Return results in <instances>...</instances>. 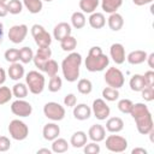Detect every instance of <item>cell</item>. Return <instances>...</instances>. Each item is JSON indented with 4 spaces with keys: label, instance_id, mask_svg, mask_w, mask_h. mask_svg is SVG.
<instances>
[{
    "label": "cell",
    "instance_id": "cell-30",
    "mask_svg": "<svg viewBox=\"0 0 154 154\" xmlns=\"http://www.w3.org/2000/svg\"><path fill=\"white\" fill-rule=\"evenodd\" d=\"M69 149V143L65 138H60L57 137L55 140L52 141V152L60 154V153H65Z\"/></svg>",
    "mask_w": 154,
    "mask_h": 154
},
{
    "label": "cell",
    "instance_id": "cell-37",
    "mask_svg": "<svg viewBox=\"0 0 154 154\" xmlns=\"http://www.w3.org/2000/svg\"><path fill=\"white\" fill-rule=\"evenodd\" d=\"M58 71H59V65H58V63H57L55 60H53V59H49V60L46 63V65H45L43 72H46L49 77H52V76L58 75Z\"/></svg>",
    "mask_w": 154,
    "mask_h": 154
},
{
    "label": "cell",
    "instance_id": "cell-49",
    "mask_svg": "<svg viewBox=\"0 0 154 154\" xmlns=\"http://www.w3.org/2000/svg\"><path fill=\"white\" fill-rule=\"evenodd\" d=\"M147 63L149 65L150 69H154V53H150L149 55H147Z\"/></svg>",
    "mask_w": 154,
    "mask_h": 154
},
{
    "label": "cell",
    "instance_id": "cell-22",
    "mask_svg": "<svg viewBox=\"0 0 154 154\" xmlns=\"http://www.w3.org/2000/svg\"><path fill=\"white\" fill-rule=\"evenodd\" d=\"M7 73H8V77L13 81H19L20 78L24 77V66L22 64H19L18 61L17 63H12L7 70Z\"/></svg>",
    "mask_w": 154,
    "mask_h": 154
},
{
    "label": "cell",
    "instance_id": "cell-47",
    "mask_svg": "<svg viewBox=\"0 0 154 154\" xmlns=\"http://www.w3.org/2000/svg\"><path fill=\"white\" fill-rule=\"evenodd\" d=\"M8 13L6 2H0V17H5Z\"/></svg>",
    "mask_w": 154,
    "mask_h": 154
},
{
    "label": "cell",
    "instance_id": "cell-53",
    "mask_svg": "<svg viewBox=\"0 0 154 154\" xmlns=\"http://www.w3.org/2000/svg\"><path fill=\"white\" fill-rule=\"evenodd\" d=\"M2 37H4V25L0 22V43L2 42Z\"/></svg>",
    "mask_w": 154,
    "mask_h": 154
},
{
    "label": "cell",
    "instance_id": "cell-13",
    "mask_svg": "<svg viewBox=\"0 0 154 154\" xmlns=\"http://www.w3.org/2000/svg\"><path fill=\"white\" fill-rule=\"evenodd\" d=\"M28 35V26L25 24H17L10 28L8 30V38L12 43H20L25 40Z\"/></svg>",
    "mask_w": 154,
    "mask_h": 154
},
{
    "label": "cell",
    "instance_id": "cell-14",
    "mask_svg": "<svg viewBox=\"0 0 154 154\" xmlns=\"http://www.w3.org/2000/svg\"><path fill=\"white\" fill-rule=\"evenodd\" d=\"M109 55H111L112 60L117 65L123 64L125 61V58H126L125 57V48H124V46L122 43H118V42L111 45V47H109Z\"/></svg>",
    "mask_w": 154,
    "mask_h": 154
},
{
    "label": "cell",
    "instance_id": "cell-25",
    "mask_svg": "<svg viewBox=\"0 0 154 154\" xmlns=\"http://www.w3.org/2000/svg\"><path fill=\"white\" fill-rule=\"evenodd\" d=\"M123 5V0H101V7L106 13H114Z\"/></svg>",
    "mask_w": 154,
    "mask_h": 154
},
{
    "label": "cell",
    "instance_id": "cell-1",
    "mask_svg": "<svg viewBox=\"0 0 154 154\" xmlns=\"http://www.w3.org/2000/svg\"><path fill=\"white\" fill-rule=\"evenodd\" d=\"M129 114L135 119L137 131L141 135H148L153 130V118L147 105L142 102L134 103Z\"/></svg>",
    "mask_w": 154,
    "mask_h": 154
},
{
    "label": "cell",
    "instance_id": "cell-6",
    "mask_svg": "<svg viewBox=\"0 0 154 154\" xmlns=\"http://www.w3.org/2000/svg\"><path fill=\"white\" fill-rule=\"evenodd\" d=\"M103 77H105V82L107 83V85L116 88V89L122 88L125 83L124 73L118 67H108L106 70Z\"/></svg>",
    "mask_w": 154,
    "mask_h": 154
},
{
    "label": "cell",
    "instance_id": "cell-3",
    "mask_svg": "<svg viewBox=\"0 0 154 154\" xmlns=\"http://www.w3.org/2000/svg\"><path fill=\"white\" fill-rule=\"evenodd\" d=\"M82 64V55L77 52H70L61 63L63 76L67 82H76L79 77V67Z\"/></svg>",
    "mask_w": 154,
    "mask_h": 154
},
{
    "label": "cell",
    "instance_id": "cell-33",
    "mask_svg": "<svg viewBox=\"0 0 154 154\" xmlns=\"http://www.w3.org/2000/svg\"><path fill=\"white\" fill-rule=\"evenodd\" d=\"M77 90L83 95H88L93 90V84L88 78H81L77 82Z\"/></svg>",
    "mask_w": 154,
    "mask_h": 154
},
{
    "label": "cell",
    "instance_id": "cell-31",
    "mask_svg": "<svg viewBox=\"0 0 154 154\" xmlns=\"http://www.w3.org/2000/svg\"><path fill=\"white\" fill-rule=\"evenodd\" d=\"M59 42H60L61 49L65 51V52H73L75 48L77 47V40H76L72 35H69V36L64 37V38H63L61 41H59Z\"/></svg>",
    "mask_w": 154,
    "mask_h": 154
},
{
    "label": "cell",
    "instance_id": "cell-19",
    "mask_svg": "<svg viewBox=\"0 0 154 154\" xmlns=\"http://www.w3.org/2000/svg\"><path fill=\"white\" fill-rule=\"evenodd\" d=\"M147 52L146 51H142V49H136V51H132V52H130L128 55H126V60H128V63L129 64H131V65H140V64H142V63H144L146 61V59H147Z\"/></svg>",
    "mask_w": 154,
    "mask_h": 154
},
{
    "label": "cell",
    "instance_id": "cell-42",
    "mask_svg": "<svg viewBox=\"0 0 154 154\" xmlns=\"http://www.w3.org/2000/svg\"><path fill=\"white\" fill-rule=\"evenodd\" d=\"M83 150L85 154H99L100 153V146L97 144V142L85 143L83 147Z\"/></svg>",
    "mask_w": 154,
    "mask_h": 154
},
{
    "label": "cell",
    "instance_id": "cell-28",
    "mask_svg": "<svg viewBox=\"0 0 154 154\" xmlns=\"http://www.w3.org/2000/svg\"><path fill=\"white\" fill-rule=\"evenodd\" d=\"M23 6L32 14H36V13H40L42 7H43V4H42V0H23Z\"/></svg>",
    "mask_w": 154,
    "mask_h": 154
},
{
    "label": "cell",
    "instance_id": "cell-38",
    "mask_svg": "<svg viewBox=\"0 0 154 154\" xmlns=\"http://www.w3.org/2000/svg\"><path fill=\"white\" fill-rule=\"evenodd\" d=\"M61 87H63L61 78L58 75L52 76L51 79H49V82H48V90L52 91V93H57V91H59L61 89Z\"/></svg>",
    "mask_w": 154,
    "mask_h": 154
},
{
    "label": "cell",
    "instance_id": "cell-12",
    "mask_svg": "<svg viewBox=\"0 0 154 154\" xmlns=\"http://www.w3.org/2000/svg\"><path fill=\"white\" fill-rule=\"evenodd\" d=\"M51 57H52V51L49 47H38L36 53H34L32 61L40 71H43L45 65L51 59Z\"/></svg>",
    "mask_w": 154,
    "mask_h": 154
},
{
    "label": "cell",
    "instance_id": "cell-29",
    "mask_svg": "<svg viewBox=\"0 0 154 154\" xmlns=\"http://www.w3.org/2000/svg\"><path fill=\"white\" fill-rule=\"evenodd\" d=\"M87 23V19H85V16L83 12L81 11H76L71 14V25L75 28V29H82Z\"/></svg>",
    "mask_w": 154,
    "mask_h": 154
},
{
    "label": "cell",
    "instance_id": "cell-27",
    "mask_svg": "<svg viewBox=\"0 0 154 154\" xmlns=\"http://www.w3.org/2000/svg\"><path fill=\"white\" fill-rule=\"evenodd\" d=\"M129 85H130V89L132 91H141L144 87H146V83H144V79H143V76L142 75H134L130 81H129Z\"/></svg>",
    "mask_w": 154,
    "mask_h": 154
},
{
    "label": "cell",
    "instance_id": "cell-26",
    "mask_svg": "<svg viewBox=\"0 0 154 154\" xmlns=\"http://www.w3.org/2000/svg\"><path fill=\"white\" fill-rule=\"evenodd\" d=\"M100 0H79V8L83 13H93L97 8Z\"/></svg>",
    "mask_w": 154,
    "mask_h": 154
},
{
    "label": "cell",
    "instance_id": "cell-8",
    "mask_svg": "<svg viewBox=\"0 0 154 154\" xmlns=\"http://www.w3.org/2000/svg\"><path fill=\"white\" fill-rule=\"evenodd\" d=\"M43 114L53 122H60L65 118V108L58 102L49 101L43 106Z\"/></svg>",
    "mask_w": 154,
    "mask_h": 154
},
{
    "label": "cell",
    "instance_id": "cell-50",
    "mask_svg": "<svg viewBox=\"0 0 154 154\" xmlns=\"http://www.w3.org/2000/svg\"><path fill=\"white\" fill-rule=\"evenodd\" d=\"M131 154H147V150L144 148H141V147H137V148H134L131 150Z\"/></svg>",
    "mask_w": 154,
    "mask_h": 154
},
{
    "label": "cell",
    "instance_id": "cell-23",
    "mask_svg": "<svg viewBox=\"0 0 154 154\" xmlns=\"http://www.w3.org/2000/svg\"><path fill=\"white\" fill-rule=\"evenodd\" d=\"M88 22L93 29H101L106 24V17L101 12H93V13H90Z\"/></svg>",
    "mask_w": 154,
    "mask_h": 154
},
{
    "label": "cell",
    "instance_id": "cell-9",
    "mask_svg": "<svg viewBox=\"0 0 154 154\" xmlns=\"http://www.w3.org/2000/svg\"><path fill=\"white\" fill-rule=\"evenodd\" d=\"M106 138V148L112 153H123L128 148V141L120 135H109Z\"/></svg>",
    "mask_w": 154,
    "mask_h": 154
},
{
    "label": "cell",
    "instance_id": "cell-4",
    "mask_svg": "<svg viewBox=\"0 0 154 154\" xmlns=\"http://www.w3.org/2000/svg\"><path fill=\"white\" fill-rule=\"evenodd\" d=\"M25 84H26V87L31 94L38 95L45 89L46 79H45V76L42 73H40L36 70H32V71H29L25 76Z\"/></svg>",
    "mask_w": 154,
    "mask_h": 154
},
{
    "label": "cell",
    "instance_id": "cell-21",
    "mask_svg": "<svg viewBox=\"0 0 154 154\" xmlns=\"http://www.w3.org/2000/svg\"><path fill=\"white\" fill-rule=\"evenodd\" d=\"M107 24H108V26H109V29L112 31H119L124 25L123 16L120 13H118V12L111 13L108 19H107Z\"/></svg>",
    "mask_w": 154,
    "mask_h": 154
},
{
    "label": "cell",
    "instance_id": "cell-44",
    "mask_svg": "<svg viewBox=\"0 0 154 154\" xmlns=\"http://www.w3.org/2000/svg\"><path fill=\"white\" fill-rule=\"evenodd\" d=\"M142 76H143L146 85H148V87H153L154 85V71L153 70H149V71L144 72V75H142Z\"/></svg>",
    "mask_w": 154,
    "mask_h": 154
},
{
    "label": "cell",
    "instance_id": "cell-7",
    "mask_svg": "<svg viewBox=\"0 0 154 154\" xmlns=\"http://www.w3.org/2000/svg\"><path fill=\"white\" fill-rule=\"evenodd\" d=\"M31 35L37 47H49L52 43L51 34L40 24H34L31 26Z\"/></svg>",
    "mask_w": 154,
    "mask_h": 154
},
{
    "label": "cell",
    "instance_id": "cell-43",
    "mask_svg": "<svg viewBox=\"0 0 154 154\" xmlns=\"http://www.w3.org/2000/svg\"><path fill=\"white\" fill-rule=\"evenodd\" d=\"M141 93H142V97L144 101H153L154 100V88L153 87L146 85L141 90Z\"/></svg>",
    "mask_w": 154,
    "mask_h": 154
},
{
    "label": "cell",
    "instance_id": "cell-32",
    "mask_svg": "<svg viewBox=\"0 0 154 154\" xmlns=\"http://www.w3.org/2000/svg\"><path fill=\"white\" fill-rule=\"evenodd\" d=\"M11 90H12L13 96H16L17 99H24V97H26L28 91H29L26 84L20 83V82H19V83H16V84L12 87Z\"/></svg>",
    "mask_w": 154,
    "mask_h": 154
},
{
    "label": "cell",
    "instance_id": "cell-46",
    "mask_svg": "<svg viewBox=\"0 0 154 154\" xmlns=\"http://www.w3.org/2000/svg\"><path fill=\"white\" fill-rule=\"evenodd\" d=\"M11 148V141L6 136H0V152H7Z\"/></svg>",
    "mask_w": 154,
    "mask_h": 154
},
{
    "label": "cell",
    "instance_id": "cell-45",
    "mask_svg": "<svg viewBox=\"0 0 154 154\" xmlns=\"http://www.w3.org/2000/svg\"><path fill=\"white\" fill-rule=\"evenodd\" d=\"M76 103H77V97H76L75 94L70 93V94L65 95V97H64V105H65V106H67V107H73Z\"/></svg>",
    "mask_w": 154,
    "mask_h": 154
},
{
    "label": "cell",
    "instance_id": "cell-11",
    "mask_svg": "<svg viewBox=\"0 0 154 154\" xmlns=\"http://www.w3.org/2000/svg\"><path fill=\"white\" fill-rule=\"evenodd\" d=\"M91 113L94 114V117L96 119H99V120H106L109 117L111 108H109V106L106 103V101L103 99H96V100L93 101Z\"/></svg>",
    "mask_w": 154,
    "mask_h": 154
},
{
    "label": "cell",
    "instance_id": "cell-34",
    "mask_svg": "<svg viewBox=\"0 0 154 154\" xmlns=\"http://www.w3.org/2000/svg\"><path fill=\"white\" fill-rule=\"evenodd\" d=\"M34 58V52L30 47H22L19 49V61L22 64H29L32 61Z\"/></svg>",
    "mask_w": 154,
    "mask_h": 154
},
{
    "label": "cell",
    "instance_id": "cell-48",
    "mask_svg": "<svg viewBox=\"0 0 154 154\" xmlns=\"http://www.w3.org/2000/svg\"><path fill=\"white\" fill-rule=\"evenodd\" d=\"M132 2H134L136 6H144V5L152 4L153 0H132Z\"/></svg>",
    "mask_w": 154,
    "mask_h": 154
},
{
    "label": "cell",
    "instance_id": "cell-18",
    "mask_svg": "<svg viewBox=\"0 0 154 154\" xmlns=\"http://www.w3.org/2000/svg\"><path fill=\"white\" fill-rule=\"evenodd\" d=\"M91 116V108L87 103H78L73 106V117L78 120H87Z\"/></svg>",
    "mask_w": 154,
    "mask_h": 154
},
{
    "label": "cell",
    "instance_id": "cell-40",
    "mask_svg": "<svg viewBox=\"0 0 154 154\" xmlns=\"http://www.w3.org/2000/svg\"><path fill=\"white\" fill-rule=\"evenodd\" d=\"M4 58L6 61L8 63H17L19 60V49H16V48H8L5 51L4 53Z\"/></svg>",
    "mask_w": 154,
    "mask_h": 154
},
{
    "label": "cell",
    "instance_id": "cell-35",
    "mask_svg": "<svg viewBox=\"0 0 154 154\" xmlns=\"http://www.w3.org/2000/svg\"><path fill=\"white\" fill-rule=\"evenodd\" d=\"M102 97L103 100L106 101H116L119 99V91L118 89L116 88H112V87H106L102 89Z\"/></svg>",
    "mask_w": 154,
    "mask_h": 154
},
{
    "label": "cell",
    "instance_id": "cell-10",
    "mask_svg": "<svg viewBox=\"0 0 154 154\" xmlns=\"http://www.w3.org/2000/svg\"><path fill=\"white\" fill-rule=\"evenodd\" d=\"M11 112L17 117L25 118L32 113V106L24 99H17L11 103Z\"/></svg>",
    "mask_w": 154,
    "mask_h": 154
},
{
    "label": "cell",
    "instance_id": "cell-17",
    "mask_svg": "<svg viewBox=\"0 0 154 154\" xmlns=\"http://www.w3.org/2000/svg\"><path fill=\"white\" fill-rule=\"evenodd\" d=\"M60 135V128L55 123H47L42 129V136L47 141H53Z\"/></svg>",
    "mask_w": 154,
    "mask_h": 154
},
{
    "label": "cell",
    "instance_id": "cell-36",
    "mask_svg": "<svg viewBox=\"0 0 154 154\" xmlns=\"http://www.w3.org/2000/svg\"><path fill=\"white\" fill-rule=\"evenodd\" d=\"M6 5H7V11L11 14H19L23 10V2L20 0H10Z\"/></svg>",
    "mask_w": 154,
    "mask_h": 154
},
{
    "label": "cell",
    "instance_id": "cell-51",
    "mask_svg": "<svg viewBox=\"0 0 154 154\" xmlns=\"http://www.w3.org/2000/svg\"><path fill=\"white\" fill-rule=\"evenodd\" d=\"M6 81V72L2 67H0V85H2Z\"/></svg>",
    "mask_w": 154,
    "mask_h": 154
},
{
    "label": "cell",
    "instance_id": "cell-52",
    "mask_svg": "<svg viewBox=\"0 0 154 154\" xmlns=\"http://www.w3.org/2000/svg\"><path fill=\"white\" fill-rule=\"evenodd\" d=\"M41 153H46V154H51L52 153V149H48V148H41L37 150V154H41Z\"/></svg>",
    "mask_w": 154,
    "mask_h": 154
},
{
    "label": "cell",
    "instance_id": "cell-39",
    "mask_svg": "<svg viewBox=\"0 0 154 154\" xmlns=\"http://www.w3.org/2000/svg\"><path fill=\"white\" fill-rule=\"evenodd\" d=\"M12 96H13L12 90L8 87L0 85V106L10 102V100L12 99Z\"/></svg>",
    "mask_w": 154,
    "mask_h": 154
},
{
    "label": "cell",
    "instance_id": "cell-24",
    "mask_svg": "<svg viewBox=\"0 0 154 154\" xmlns=\"http://www.w3.org/2000/svg\"><path fill=\"white\" fill-rule=\"evenodd\" d=\"M88 136L84 131H76L72 134L71 138H70V144L73 148H83L84 144L87 143Z\"/></svg>",
    "mask_w": 154,
    "mask_h": 154
},
{
    "label": "cell",
    "instance_id": "cell-2",
    "mask_svg": "<svg viewBox=\"0 0 154 154\" xmlns=\"http://www.w3.org/2000/svg\"><path fill=\"white\" fill-rule=\"evenodd\" d=\"M85 69L90 72H100L103 71L108 64H109V58L102 52V48L99 46H94L89 49L88 55L84 60Z\"/></svg>",
    "mask_w": 154,
    "mask_h": 154
},
{
    "label": "cell",
    "instance_id": "cell-16",
    "mask_svg": "<svg viewBox=\"0 0 154 154\" xmlns=\"http://www.w3.org/2000/svg\"><path fill=\"white\" fill-rule=\"evenodd\" d=\"M88 137L93 141V142H101L105 140L106 137V129L101 125V124H94L89 128L88 131Z\"/></svg>",
    "mask_w": 154,
    "mask_h": 154
},
{
    "label": "cell",
    "instance_id": "cell-55",
    "mask_svg": "<svg viewBox=\"0 0 154 154\" xmlns=\"http://www.w3.org/2000/svg\"><path fill=\"white\" fill-rule=\"evenodd\" d=\"M43 1H47V2H51V1H53V0H43Z\"/></svg>",
    "mask_w": 154,
    "mask_h": 154
},
{
    "label": "cell",
    "instance_id": "cell-20",
    "mask_svg": "<svg viewBox=\"0 0 154 154\" xmlns=\"http://www.w3.org/2000/svg\"><path fill=\"white\" fill-rule=\"evenodd\" d=\"M124 129V122L119 117H111L106 122V130L112 134L120 132Z\"/></svg>",
    "mask_w": 154,
    "mask_h": 154
},
{
    "label": "cell",
    "instance_id": "cell-54",
    "mask_svg": "<svg viewBox=\"0 0 154 154\" xmlns=\"http://www.w3.org/2000/svg\"><path fill=\"white\" fill-rule=\"evenodd\" d=\"M7 0H0V2H6Z\"/></svg>",
    "mask_w": 154,
    "mask_h": 154
},
{
    "label": "cell",
    "instance_id": "cell-15",
    "mask_svg": "<svg viewBox=\"0 0 154 154\" xmlns=\"http://www.w3.org/2000/svg\"><path fill=\"white\" fill-rule=\"evenodd\" d=\"M72 32V28L69 23L66 22H61V23H58L54 29H53V37L57 40V41H61L64 37L71 35Z\"/></svg>",
    "mask_w": 154,
    "mask_h": 154
},
{
    "label": "cell",
    "instance_id": "cell-41",
    "mask_svg": "<svg viewBox=\"0 0 154 154\" xmlns=\"http://www.w3.org/2000/svg\"><path fill=\"white\" fill-rule=\"evenodd\" d=\"M132 105L134 102L129 99H122L118 101V109L122 112V113H130L131 108H132Z\"/></svg>",
    "mask_w": 154,
    "mask_h": 154
},
{
    "label": "cell",
    "instance_id": "cell-5",
    "mask_svg": "<svg viewBox=\"0 0 154 154\" xmlns=\"http://www.w3.org/2000/svg\"><path fill=\"white\" fill-rule=\"evenodd\" d=\"M8 134L13 140L23 141L29 135V128L24 122L19 119H13L8 124Z\"/></svg>",
    "mask_w": 154,
    "mask_h": 154
}]
</instances>
